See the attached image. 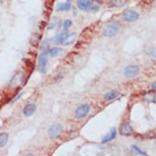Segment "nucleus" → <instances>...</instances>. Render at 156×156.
Returning <instances> with one entry per match:
<instances>
[{
  "instance_id": "nucleus-24",
  "label": "nucleus",
  "mask_w": 156,
  "mask_h": 156,
  "mask_svg": "<svg viewBox=\"0 0 156 156\" xmlns=\"http://www.w3.org/2000/svg\"><path fill=\"white\" fill-rule=\"evenodd\" d=\"M22 95H23V93H20V95H18V96H16V98H14V100H12V103H14V102H16V101H17V100H20V96H22Z\"/></svg>"
},
{
  "instance_id": "nucleus-2",
  "label": "nucleus",
  "mask_w": 156,
  "mask_h": 156,
  "mask_svg": "<svg viewBox=\"0 0 156 156\" xmlns=\"http://www.w3.org/2000/svg\"><path fill=\"white\" fill-rule=\"evenodd\" d=\"M62 131H63L62 126L60 125V123H55V125H52L49 128L48 133H49V137H50L51 139H57V138H59V137L61 136Z\"/></svg>"
},
{
  "instance_id": "nucleus-23",
  "label": "nucleus",
  "mask_w": 156,
  "mask_h": 156,
  "mask_svg": "<svg viewBox=\"0 0 156 156\" xmlns=\"http://www.w3.org/2000/svg\"><path fill=\"white\" fill-rule=\"evenodd\" d=\"M149 55H151V57H153V58L155 57V50H154V49H152V50L149 51Z\"/></svg>"
},
{
  "instance_id": "nucleus-21",
  "label": "nucleus",
  "mask_w": 156,
  "mask_h": 156,
  "mask_svg": "<svg viewBox=\"0 0 156 156\" xmlns=\"http://www.w3.org/2000/svg\"><path fill=\"white\" fill-rule=\"evenodd\" d=\"M39 39H40V35L37 34V33L33 34V36H32V40H31V42L33 43V45H35V43H36V44L39 43Z\"/></svg>"
},
{
  "instance_id": "nucleus-5",
  "label": "nucleus",
  "mask_w": 156,
  "mask_h": 156,
  "mask_svg": "<svg viewBox=\"0 0 156 156\" xmlns=\"http://www.w3.org/2000/svg\"><path fill=\"white\" fill-rule=\"evenodd\" d=\"M24 80V73L23 71H18L14 75V77L10 79V82L8 84V87H18Z\"/></svg>"
},
{
  "instance_id": "nucleus-22",
  "label": "nucleus",
  "mask_w": 156,
  "mask_h": 156,
  "mask_svg": "<svg viewBox=\"0 0 156 156\" xmlns=\"http://www.w3.org/2000/svg\"><path fill=\"white\" fill-rule=\"evenodd\" d=\"M98 9H100V7H98V5H94V6H92V5H90V8H88V10H90V12H98Z\"/></svg>"
},
{
  "instance_id": "nucleus-12",
  "label": "nucleus",
  "mask_w": 156,
  "mask_h": 156,
  "mask_svg": "<svg viewBox=\"0 0 156 156\" xmlns=\"http://www.w3.org/2000/svg\"><path fill=\"white\" fill-rule=\"evenodd\" d=\"M92 5L90 2V0H78V8L79 9H82V10H88V8L90 6Z\"/></svg>"
},
{
  "instance_id": "nucleus-20",
  "label": "nucleus",
  "mask_w": 156,
  "mask_h": 156,
  "mask_svg": "<svg viewBox=\"0 0 156 156\" xmlns=\"http://www.w3.org/2000/svg\"><path fill=\"white\" fill-rule=\"evenodd\" d=\"M49 43H50V41H49L48 39L44 40L42 43V47H41V50L44 51V52H48V50H49V45H50Z\"/></svg>"
},
{
  "instance_id": "nucleus-16",
  "label": "nucleus",
  "mask_w": 156,
  "mask_h": 156,
  "mask_svg": "<svg viewBox=\"0 0 156 156\" xmlns=\"http://www.w3.org/2000/svg\"><path fill=\"white\" fill-rule=\"evenodd\" d=\"M8 138H9V135H8L7 133H0V148H1V147H4L5 145L7 144Z\"/></svg>"
},
{
  "instance_id": "nucleus-26",
  "label": "nucleus",
  "mask_w": 156,
  "mask_h": 156,
  "mask_svg": "<svg viewBox=\"0 0 156 156\" xmlns=\"http://www.w3.org/2000/svg\"><path fill=\"white\" fill-rule=\"evenodd\" d=\"M70 1H71V0H68V2H70Z\"/></svg>"
},
{
  "instance_id": "nucleus-13",
  "label": "nucleus",
  "mask_w": 156,
  "mask_h": 156,
  "mask_svg": "<svg viewBox=\"0 0 156 156\" xmlns=\"http://www.w3.org/2000/svg\"><path fill=\"white\" fill-rule=\"evenodd\" d=\"M48 53H49V55L50 57H52V58H55V57H58V55H60L61 53H62V49H60V48H51V49H49L48 50Z\"/></svg>"
},
{
  "instance_id": "nucleus-14",
  "label": "nucleus",
  "mask_w": 156,
  "mask_h": 156,
  "mask_svg": "<svg viewBox=\"0 0 156 156\" xmlns=\"http://www.w3.org/2000/svg\"><path fill=\"white\" fill-rule=\"evenodd\" d=\"M70 8H71L70 2H65V4H59L55 9H57L58 12H69Z\"/></svg>"
},
{
  "instance_id": "nucleus-4",
  "label": "nucleus",
  "mask_w": 156,
  "mask_h": 156,
  "mask_svg": "<svg viewBox=\"0 0 156 156\" xmlns=\"http://www.w3.org/2000/svg\"><path fill=\"white\" fill-rule=\"evenodd\" d=\"M90 106L88 105V104H82V105H79L76 109V111H75V117H76V119H84V118L87 115V114L90 113Z\"/></svg>"
},
{
  "instance_id": "nucleus-19",
  "label": "nucleus",
  "mask_w": 156,
  "mask_h": 156,
  "mask_svg": "<svg viewBox=\"0 0 156 156\" xmlns=\"http://www.w3.org/2000/svg\"><path fill=\"white\" fill-rule=\"evenodd\" d=\"M71 25H73V22H71L70 20H67L63 22L62 24V32H67L68 31V28L70 27Z\"/></svg>"
},
{
  "instance_id": "nucleus-1",
  "label": "nucleus",
  "mask_w": 156,
  "mask_h": 156,
  "mask_svg": "<svg viewBox=\"0 0 156 156\" xmlns=\"http://www.w3.org/2000/svg\"><path fill=\"white\" fill-rule=\"evenodd\" d=\"M119 30H120V24L119 23L108 24L102 30V34L105 37H114L118 34Z\"/></svg>"
},
{
  "instance_id": "nucleus-10",
  "label": "nucleus",
  "mask_w": 156,
  "mask_h": 156,
  "mask_svg": "<svg viewBox=\"0 0 156 156\" xmlns=\"http://www.w3.org/2000/svg\"><path fill=\"white\" fill-rule=\"evenodd\" d=\"M120 95V93H119V90H109L108 93H105V95H104V101L105 102H111L113 101V100H115V98H118Z\"/></svg>"
},
{
  "instance_id": "nucleus-9",
  "label": "nucleus",
  "mask_w": 156,
  "mask_h": 156,
  "mask_svg": "<svg viewBox=\"0 0 156 156\" xmlns=\"http://www.w3.org/2000/svg\"><path fill=\"white\" fill-rule=\"evenodd\" d=\"M35 110H36V105L34 104V103L26 104L23 110V114L25 115V117H31V115H33V113L35 112Z\"/></svg>"
},
{
  "instance_id": "nucleus-6",
  "label": "nucleus",
  "mask_w": 156,
  "mask_h": 156,
  "mask_svg": "<svg viewBox=\"0 0 156 156\" xmlns=\"http://www.w3.org/2000/svg\"><path fill=\"white\" fill-rule=\"evenodd\" d=\"M47 62H48V52L42 51V53L39 57V70L41 74H44L47 70Z\"/></svg>"
},
{
  "instance_id": "nucleus-18",
  "label": "nucleus",
  "mask_w": 156,
  "mask_h": 156,
  "mask_svg": "<svg viewBox=\"0 0 156 156\" xmlns=\"http://www.w3.org/2000/svg\"><path fill=\"white\" fill-rule=\"evenodd\" d=\"M131 152H133V154H137V155H147L144 151H141V149L139 148V147H137V146H133V147H131Z\"/></svg>"
},
{
  "instance_id": "nucleus-8",
  "label": "nucleus",
  "mask_w": 156,
  "mask_h": 156,
  "mask_svg": "<svg viewBox=\"0 0 156 156\" xmlns=\"http://www.w3.org/2000/svg\"><path fill=\"white\" fill-rule=\"evenodd\" d=\"M133 127L130 126L129 122H123L119 129V133L121 136H130V135H133Z\"/></svg>"
},
{
  "instance_id": "nucleus-15",
  "label": "nucleus",
  "mask_w": 156,
  "mask_h": 156,
  "mask_svg": "<svg viewBox=\"0 0 156 156\" xmlns=\"http://www.w3.org/2000/svg\"><path fill=\"white\" fill-rule=\"evenodd\" d=\"M128 0H111L110 7H123Z\"/></svg>"
},
{
  "instance_id": "nucleus-17",
  "label": "nucleus",
  "mask_w": 156,
  "mask_h": 156,
  "mask_svg": "<svg viewBox=\"0 0 156 156\" xmlns=\"http://www.w3.org/2000/svg\"><path fill=\"white\" fill-rule=\"evenodd\" d=\"M59 23H60V20H58V18H55V20H52L49 25H48V30L50 31V30H53V28H57V26L59 25Z\"/></svg>"
},
{
  "instance_id": "nucleus-3",
  "label": "nucleus",
  "mask_w": 156,
  "mask_h": 156,
  "mask_svg": "<svg viewBox=\"0 0 156 156\" xmlns=\"http://www.w3.org/2000/svg\"><path fill=\"white\" fill-rule=\"evenodd\" d=\"M122 18L126 22H128V23H133V22L138 20L139 14L136 10H133V9H126L125 12H123V14H122Z\"/></svg>"
},
{
  "instance_id": "nucleus-25",
  "label": "nucleus",
  "mask_w": 156,
  "mask_h": 156,
  "mask_svg": "<svg viewBox=\"0 0 156 156\" xmlns=\"http://www.w3.org/2000/svg\"><path fill=\"white\" fill-rule=\"evenodd\" d=\"M152 88H153V90H155V88H156V83H155V82L153 83V85H152Z\"/></svg>"
},
{
  "instance_id": "nucleus-11",
  "label": "nucleus",
  "mask_w": 156,
  "mask_h": 156,
  "mask_svg": "<svg viewBox=\"0 0 156 156\" xmlns=\"http://www.w3.org/2000/svg\"><path fill=\"white\" fill-rule=\"evenodd\" d=\"M115 137H117V129L113 128L111 130V133H109L103 139H102V144H106V143H109V141L113 140Z\"/></svg>"
},
{
  "instance_id": "nucleus-7",
  "label": "nucleus",
  "mask_w": 156,
  "mask_h": 156,
  "mask_svg": "<svg viewBox=\"0 0 156 156\" xmlns=\"http://www.w3.org/2000/svg\"><path fill=\"white\" fill-rule=\"evenodd\" d=\"M139 71L140 70H139V68L137 66H128V67H126L123 74H125V76L127 78H135L138 76Z\"/></svg>"
}]
</instances>
